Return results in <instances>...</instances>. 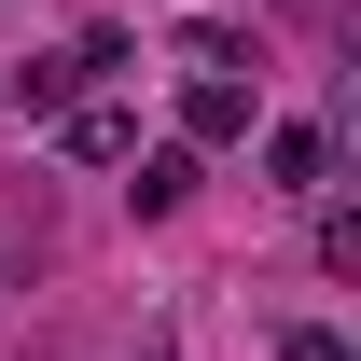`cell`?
Instances as JSON below:
<instances>
[{
    "mask_svg": "<svg viewBox=\"0 0 361 361\" xmlns=\"http://www.w3.org/2000/svg\"><path fill=\"white\" fill-rule=\"evenodd\" d=\"M84 84H97V70H84V42H70V56H28V70H14L0 97H14V111H42V126H56V111H70Z\"/></svg>",
    "mask_w": 361,
    "mask_h": 361,
    "instance_id": "cell-1",
    "label": "cell"
},
{
    "mask_svg": "<svg viewBox=\"0 0 361 361\" xmlns=\"http://www.w3.org/2000/svg\"><path fill=\"white\" fill-rule=\"evenodd\" d=\"M56 126H70V153H84V167H126V153H139V126L111 111V97H70Z\"/></svg>",
    "mask_w": 361,
    "mask_h": 361,
    "instance_id": "cell-2",
    "label": "cell"
},
{
    "mask_svg": "<svg viewBox=\"0 0 361 361\" xmlns=\"http://www.w3.org/2000/svg\"><path fill=\"white\" fill-rule=\"evenodd\" d=\"M180 126H195V139H250V84H236L223 56H209V84L180 97Z\"/></svg>",
    "mask_w": 361,
    "mask_h": 361,
    "instance_id": "cell-3",
    "label": "cell"
},
{
    "mask_svg": "<svg viewBox=\"0 0 361 361\" xmlns=\"http://www.w3.org/2000/svg\"><path fill=\"white\" fill-rule=\"evenodd\" d=\"M264 180H278V195H319V180H334V139H319V126H278L264 139Z\"/></svg>",
    "mask_w": 361,
    "mask_h": 361,
    "instance_id": "cell-4",
    "label": "cell"
},
{
    "mask_svg": "<svg viewBox=\"0 0 361 361\" xmlns=\"http://www.w3.org/2000/svg\"><path fill=\"white\" fill-rule=\"evenodd\" d=\"M139 167V209H180V195H195V153H126Z\"/></svg>",
    "mask_w": 361,
    "mask_h": 361,
    "instance_id": "cell-5",
    "label": "cell"
},
{
    "mask_svg": "<svg viewBox=\"0 0 361 361\" xmlns=\"http://www.w3.org/2000/svg\"><path fill=\"white\" fill-rule=\"evenodd\" d=\"M278 361H348V334H319V319H306V334H278Z\"/></svg>",
    "mask_w": 361,
    "mask_h": 361,
    "instance_id": "cell-6",
    "label": "cell"
}]
</instances>
